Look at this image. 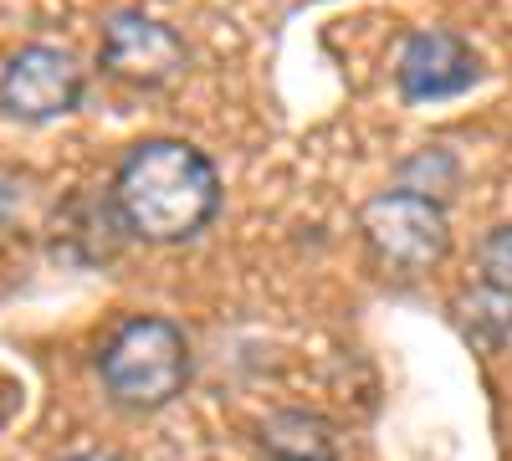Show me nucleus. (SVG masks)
<instances>
[{
    "label": "nucleus",
    "mask_w": 512,
    "mask_h": 461,
    "mask_svg": "<svg viewBox=\"0 0 512 461\" xmlns=\"http://www.w3.org/2000/svg\"><path fill=\"white\" fill-rule=\"evenodd\" d=\"M134 241L185 246L221 216V170L190 139H139L108 185Z\"/></svg>",
    "instance_id": "1"
},
{
    "label": "nucleus",
    "mask_w": 512,
    "mask_h": 461,
    "mask_svg": "<svg viewBox=\"0 0 512 461\" xmlns=\"http://www.w3.org/2000/svg\"><path fill=\"white\" fill-rule=\"evenodd\" d=\"M190 374H195L190 333L159 313L123 318L98 349V380L108 400L123 410H164L169 400L185 395Z\"/></svg>",
    "instance_id": "2"
},
{
    "label": "nucleus",
    "mask_w": 512,
    "mask_h": 461,
    "mask_svg": "<svg viewBox=\"0 0 512 461\" xmlns=\"http://www.w3.org/2000/svg\"><path fill=\"white\" fill-rule=\"evenodd\" d=\"M359 236L369 246V257L384 272H431L446 262L451 251V221H446V205L431 195H415V190H379L364 200L359 211Z\"/></svg>",
    "instance_id": "3"
},
{
    "label": "nucleus",
    "mask_w": 512,
    "mask_h": 461,
    "mask_svg": "<svg viewBox=\"0 0 512 461\" xmlns=\"http://www.w3.org/2000/svg\"><path fill=\"white\" fill-rule=\"evenodd\" d=\"M82 93H88V72L52 41H31L0 67V113L16 123H57L82 108Z\"/></svg>",
    "instance_id": "4"
},
{
    "label": "nucleus",
    "mask_w": 512,
    "mask_h": 461,
    "mask_svg": "<svg viewBox=\"0 0 512 461\" xmlns=\"http://www.w3.org/2000/svg\"><path fill=\"white\" fill-rule=\"evenodd\" d=\"M190 62V47L185 36L149 16V11H113L103 21V36H98V67L123 82V88H139V93H154V88H169Z\"/></svg>",
    "instance_id": "5"
},
{
    "label": "nucleus",
    "mask_w": 512,
    "mask_h": 461,
    "mask_svg": "<svg viewBox=\"0 0 512 461\" xmlns=\"http://www.w3.org/2000/svg\"><path fill=\"white\" fill-rule=\"evenodd\" d=\"M482 82V52L451 26H420L395 52V93L415 108L466 98Z\"/></svg>",
    "instance_id": "6"
},
{
    "label": "nucleus",
    "mask_w": 512,
    "mask_h": 461,
    "mask_svg": "<svg viewBox=\"0 0 512 461\" xmlns=\"http://www.w3.org/2000/svg\"><path fill=\"white\" fill-rule=\"evenodd\" d=\"M262 456L267 461H344L338 426L318 410H277L262 421Z\"/></svg>",
    "instance_id": "7"
},
{
    "label": "nucleus",
    "mask_w": 512,
    "mask_h": 461,
    "mask_svg": "<svg viewBox=\"0 0 512 461\" xmlns=\"http://www.w3.org/2000/svg\"><path fill=\"white\" fill-rule=\"evenodd\" d=\"M456 313H461L466 339H472L477 349H487V354L512 349V292L477 282V287L456 303Z\"/></svg>",
    "instance_id": "8"
},
{
    "label": "nucleus",
    "mask_w": 512,
    "mask_h": 461,
    "mask_svg": "<svg viewBox=\"0 0 512 461\" xmlns=\"http://www.w3.org/2000/svg\"><path fill=\"white\" fill-rule=\"evenodd\" d=\"M456 180H461V164H456V154L451 149H441V144H425V149H415L405 164H400V190H415V195H431V200H441L446 205V195L456 190Z\"/></svg>",
    "instance_id": "9"
},
{
    "label": "nucleus",
    "mask_w": 512,
    "mask_h": 461,
    "mask_svg": "<svg viewBox=\"0 0 512 461\" xmlns=\"http://www.w3.org/2000/svg\"><path fill=\"white\" fill-rule=\"evenodd\" d=\"M477 272H482L487 287L512 292V221L492 226V231L477 241Z\"/></svg>",
    "instance_id": "10"
},
{
    "label": "nucleus",
    "mask_w": 512,
    "mask_h": 461,
    "mask_svg": "<svg viewBox=\"0 0 512 461\" xmlns=\"http://www.w3.org/2000/svg\"><path fill=\"white\" fill-rule=\"evenodd\" d=\"M21 211V185L16 180H0V231H6Z\"/></svg>",
    "instance_id": "11"
},
{
    "label": "nucleus",
    "mask_w": 512,
    "mask_h": 461,
    "mask_svg": "<svg viewBox=\"0 0 512 461\" xmlns=\"http://www.w3.org/2000/svg\"><path fill=\"white\" fill-rule=\"evenodd\" d=\"M67 461H118L113 451H77V456H67Z\"/></svg>",
    "instance_id": "12"
}]
</instances>
